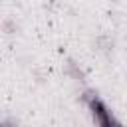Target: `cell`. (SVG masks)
<instances>
[{
	"mask_svg": "<svg viewBox=\"0 0 127 127\" xmlns=\"http://www.w3.org/2000/svg\"><path fill=\"white\" fill-rule=\"evenodd\" d=\"M65 73L67 75H71L73 79H77V81H83L85 79V73H83V69L73 62V60H67V65H65Z\"/></svg>",
	"mask_w": 127,
	"mask_h": 127,
	"instance_id": "7a4b0ae2",
	"label": "cell"
},
{
	"mask_svg": "<svg viewBox=\"0 0 127 127\" xmlns=\"http://www.w3.org/2000/svg\"><path fill=\"white\" fill-rule=\"evenodd\" d=\"M0 127H18V125H16V123H12V121H10V119H4V121H2V125H0Z\"/></svg>",
	"mask_w": 127,
	"mask_h": 127,
	"instance_id": "277c9868",
	"label": "cell"
},
{
	"mask_svg": "<svg viewBox=\"0 0 127 127\" xmlns=\"http://www.w3.org/2000/svg\"><path fill=\"white\" fill-rule=\"evenodd\" d=\"M95 46H97L99 50L107 52V50L113 48V38H111V36H99V38L95 40Z\"/></svg>",
	"mask_w": 127,
	"mask_h": 127,
	"instance_id": "3957f363",
	"label": "cell"
},
{
	"mask_svg": "<svg viewBox=\"0 0 127 127\" xmlns=\"http://www.w3.org/2000/svg\"><path fill=\"white\" fill-rule=\"evenodd\" d=\"M81 101L87 103L93 119L97 121V127H125V125L107 109V105L103 103V99H101L93 89H85L83 95H81Z\"/></svg>",
	"mask_w": 127,
	"mask_h": 127,
	"instance_id": "6da1fadb",
	"label": "cell"
}]
</instances>
